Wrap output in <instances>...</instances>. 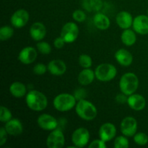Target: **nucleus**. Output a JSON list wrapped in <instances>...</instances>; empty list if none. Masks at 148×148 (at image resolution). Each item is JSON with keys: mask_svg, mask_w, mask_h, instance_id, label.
<instances>
[{"mask_svg": "<svg viewBox=\"0 0 148 148\" xmlns=\"http://www.w3.org/2000/svg\"><path fill=\"white\" fill-rule=\"evenodd\" d=\"M75 111L78 116L85 121L95 119L98 114V110L95 105L85 99H81L77 102Z\"/></svg>", "mask_w": 148, "mask_h": 148, "instance_id": "2", "label": "nucleus"}, {"mask_svg": "<svg viewBox=\"0 0 148 148\" xmlns=\"http://www.w3.org/2000/svg\"><path fill=\"white\" fill-rule=\"evenodd\" d=\"M136 32L131 29H125L121 35V42L127 46H132L137 41Z\"/></svg>", "mask_w": 148, "mask_h": 148, "instance_id": "24", "label": "nucleus"}, {"mask_svg": "<svg viewBox=\"0 0 148 148\" xmlns=\"http://www.w3.org/2000/svg\"><path fill=\"white\" fill-rule=\"evenodd\" d=\"M95 77L101 82L113 80L117 75V69L111 64L103 63L98 65L95 69Z\"/></svg>", "mask_w": 148, "mask_h": 148, "instance_id": "5", "label": "nucleus"}, {"mask_svg": "<svg viewBox=\"0 0 148 148\" xmlns=\"http://www.w3.org/2000/svg\"><path fill=\"white\" fill-rule=\"evenodd\" d=\"M38 53L35 48L27 46L22 49L18 55V59L24 64H30L36 61Z\"/></svg>", "mask_w": 148, "mask_h": 148, "instance_id": "12", "label": "nucleus"}, {"mask_svg": "<svg viewBox=\"0 0 148 148\" xmlns=\"http://www.w3.org/2000/svg\"><path fill=\"white\" fill-rule=\"evenodd\" d=\"M86 14L82 10H76L72 13V18L78 23H82L86 20Z\"/></svg>", "mask_w": 148, "mask_h": 148, "instance_id": "32", "label": "nucleus"}, {"mask_svg": "<svg viewBox=\"0 0 148 148\" xmlns=\"http://www.w3.org/2000/svg\"><path fill=\"white\" fill-rule=\"evenodd\" d=\"M48 71L54 76L63 75L66 71V65L64 61L61 59H53L48 64Z\"/></svg>", "mask_w": 148, "mask_h": 148, "instance_id": "17", "label": "nucleus"}, {"mask_svg": "<svg viewBox=\"0 0 148 148\" xmlns=\"http://www.w3.org/2000/svg\"><path fill=\"white\" fill-rule=\"evenodd\" d=\"M38 51L40 53L44 55H48L51 53V46L48 42L46 41H40L36 44Z\"/></svg>", "mask_w": 148, "mask_h": 148, "instance_id": "30", "label": "nucleus"}, {"mask_svg": "<svg viewBox=\"0 0 148 148\" xmlns=\"http://www.w3.org/2000/svg\"><path fill=\"white\" fill-rule=\"evenodd\" d=\"M7 135L8 133L6 131L4 127H1L0 129V146H3L5 144L7 140Z\"/></svg>", "mask_w": 148, "mask_h": 148, "instance_id": "35", "label": "nucleus"}, {"mask_svg": "<svg viewBox=\"0 0 148 148\" xmlns=\"http://www.w3.org/2000/svg\"><path fill=\"white\" fill-rule=\"evenodd\" d=\"M127 104L132 110L140 111L145 108L146 100L145 97L140 94L133 93L128 96Z\"/></svg>", "mask_w": 148, "mask_h": 148, "instance_id": "15", "label": "nucleus"}, {"mask_svg": "<svg viewBox=\"0 0 148 148\" xmlns=\"http://www.w3.org/2000/svg\"><path fill=\"white\" fill-rule=\"evenodd\" d=\"M79 36V27L74 22H69L64 25L61 30L60 36L67 43L75 42Z\"/></svg>", "mask_w": 148, "mask_h": 148, "instance_id": "6", "label": "nucleus"}, {"mask_svg": "<svg viewBox=\"0 0 148 148\" xmlns=\"http://www.w3.org/2000/svg\"><path fill=\"white\" fill-rule=\"evenodd\" d=\"M4 128L9 135L14 137L20 135L23 132V124L17 119H12L11 120L5 123Z\"/></svg>", "mask_w": 148, "mask_h": 148, "instance_id": "19", "label": "nucleus"}, {"mask_svg": "<svg viewBox=\"0 0 148 148\" xmlns=\"http://www.w3.org/2000/svg\"><path fill=\"white\" fill-rule=\"evenodd\" d=\"M55 109L60 112H66L75 108L77 99L75 95L69 93H61L56 95L53 101Z\"/></svg>", "mask_w": 148, "mask_h": 148, "instance_id": "4", "label": "nucleus"}, {"mask_svg": "<svg viewBox=\"0 0 148 148\" xmlns=\"http://www.w3.org/2000/svg\"><path fill=\"white\" fill-rule=\"evenodd\" d=\"M134 141L137 145L144 146L148 143V136L147 134L144 132H138L136 133L134 136Z\"/></svg>", "mask_w": 148, "mask_h": 148, "instance_id": "29", "label": "nucleus"}, {"mask_svg": "<svg viewBox=\"0 0 148 148\" xmlns=\"http://www.w3.org/2000/svg\"><path fill=\"white\" fill-rule=\"evenodd\" d=\"M85 90L84 89H78L76 91V92H75V97L76 98L77 100H78V101H79V100L82 99V98H81L80 95H82V98H84L85 97Z\"/></svg>", "mask_w": 148, "mask_h": 148, "instance_id": "38", "label": "nucleus"}, {"mask_svg": "<svg viewBox=\"0 0 148 148\" xmlns=\"http://www.w3.org/2000/svg\"><path fill=\"white\" fill-rule=\"evenodd\" d=\"M10 94L14 98H20L26 95L27 88L25 84L21 82H14L10 85L9 88Z\"/></svg>", "mask_w": 148, "mask_h": 148, "instance_id": "23", "label": "nucleus"}, {"mask_svg": "<svg viewBox=\"0 0 148 148\" xmlns=\"http://www.w3.org/2000/svg\"><path fill=\"white\" fill-rule=\"evenodd\" d=\"M147 15H148V10H147Z\"/></svg>", "mask_w": 148, "mask_h": 148, "instance_id": "39", "label": "nucleus"}, {"mask_svg": "<svg viewBox=\"0 0 148 148\" xmlns=\"http://www.w3.org/2000/svg\"><path fill=\"white\" fill-rule=\"evenodd\" d=\"M37 124L40 128L46 131H53L58 127V121L53 116L43 114L38 117Z\"/></svg>", "mask_w": 148, "mask_h": 148, "instance_id": "11", "label": "nucleus"}, {"mask_svg": "<svg viewBox=\"0 0 148 148\" xmlns=\"http://www.w3.org/2000/svg\"><path fill=\"white\" fill-rule=\"evenodd\" d=\"M14 34V29L10 25H4L0 28V40L5 41L12 37Z\"/></svg>", "mask_w": 148, "mask_h": 148, "instance_id": "26", "label": "nucleus"}, {"mask_svg": "<svg viewBox=\"0 0 148 148\" xmlns=\"http://www.w3.org/2000/svg\"><path fill=\"white\" fill-rule=\"evenodd\" d=\"M133 20L134 19H133L132 15L127 11L119 12L116 17V22L117 25L120 28L124 29V30L132 27Z\"/></svg>", "mask_w": 148, "mask_h": 148, "instance_id": "18", "label": "nucleus"}, {"mask_svg": "<svg viewBox=\"0 0 148 148\" xmlns=\"http://www.w3.org/2000/svg\"><path fill=\"white\" fill-rule=\"evenodd\" d=\"M114 147L115 148H128L130 147L129 140L126 136H119L116 137L114 143Z\"/></svg>", "mask_w": 148, "mask_h": 148, "instance_id": "28", "label": "nucleus"}, {"mask_svg": "<svg viewBox=\"0 0 148 148\" xmlns=\"http://www.w3.org/2000/svg\"><path fill=\"white\" fill-rule=\"evenodd\" d=\"M65 137L62 130H53L46 139V145L49 148H62L64 146Z\"/></svg>", "mask_w": 148, "mask_h": 148, "instance_id": "8", "label": "nucleus"}, {"mask_svg": "<svg viewBox=\"0 0 148 148\" xmlns=\"http://www.w3.org/2000/svg\"><path fill=\"white\" fill-rule=\"evenodd\" d=\"M48 70V66L45 65L43 63H38L33 67V72L35 75H44Z\"/></svg>", "mask_w": 148, "mask_h": 148, "instance_id": "33", "label": "nucleus"}, {"mask_svg": "<svg viewBox=\"0 0 148 148\" xmlns=\"http://www.w3.org/2000/svg\"><path fill=\"white\" fill-rule=\"evenodd\" d=\"M30 36L33 40L40 41L46 36V28L40 22H36L30 27Z\"/></svg>", "mask_w": 148, "mask_h": 148, "instance_id": "16", "label": "nucleus"}, {"mask_svg": "<svg viewBox=\"0 0 148 148\" xmlns=\"http://www.w3.org/2000/svg\"><path fill=\"white\" fill-rule=\"evenodd\" d=\"M90 132L88 129L79 127L73 132L72 134V141L76 147H85L89 143Z\"/></svg>", "mask_w": 148, "mask_h": 148, "instance_id": "7", "label": "nucleus"}, {"mask_svg": "<svg viewBox=\"0 0 148 148\" xmlns=\"http://www.w3.org/2000/svg\"><path fill=\"white\" fill-rule=\"evenodd\" d=\"M133 30L140 35L148 34V15L140 14L133 20Z\"/></svg>", "mask_w": 148, "mask_h": 148, "instance_id": "14", "label": "nucleus"}, {"mask_svg": "<svg viewBox=\"0 0 148 148\" xmlns=\"http://www.w3.org/2000/svg\"><path fill=\"white\" fill-rule=\"evenodd\" d=\"M79 64L80 65L81 67L83 69H86V68H90L92 65V59L90 56L88 54H81L79 56Z\"/></svg>", "mask_w": 148, "mask_h": 148, "instance_id": "27", "label": "nucleus"}, {"mask_svg": "<svg viewBox=\"0 0 148 148\" xmlns=\"http://www.w3.org/2000/svg\"><path fill=\"white\" fill-rule=\"evenodd\" d=\"M120 129L123 135L128 137H133L137 131V120L132 116L125 117L121 121Z\"/></svg>", "mask_w": 148, "mask_h": 148, "instance_id": "9", "label": "nucleus"}, {"mask_svg": "<svg viewBox=\"0 0 148 148\" xmlns=\"http://www.w3.org/2000/svg\"><path fill=\"white\" fill-rule=\"evenodd\" d=\"M106 142L103 141L101 138L98 140H95L92 142H91L90 144L88 145L89 148H106L107 145L106 144Z\"/></svg>", "mask_w": 148, "mask_h": 148, "instance_id": "34", "label": "nucleus"}, {"mask_svg": "<svg viewBox=\"0 0 148 148\" xmlns=\"http://www.w3.org/2000/svg\"><path fill=\"white\" fill-rule=\"evenodd\" d=\"M84 7L88 11L98 12L103 7L102 0H84Z\"/></svg>", "mask_w": 148, "mask_h": 148, "instance_id": "25", "label": "nucleus"}, {"mask_svg": "<svg viewBox=\"0 0 148 148\" xmlns=\"http://www.w3.org/2000/svg\"><path fill=\"white\" fill-rule=\"evenodd\" d=\"M65 43H66V42H65L64 40L60 36V37H58L55 38L54 41H53V46H54V47L56 48V49H61L64 46Z\"/></svg>", "mask_w": 148, "mask_h": 148, "instance_id": "36", "label": "nucleus"}, {"mask_svg": "<svg viewBox=\"0 0 148 148\" xmlns=\"http://www.w3.org/2000/svg\"><path fill=\"white\" fill-rule=\"evenodd\" d=\"M95 77V71L92 70L90 68L83 69L78 75V82L81 85L86 86L89 85L94 81Z\"/></svg>", "mask_w": 148, "mask_h": 148, "instance_id": "21", "label": "nucleus"}, {"mask_svg": "<svg viewBox=\"0 0 148 148\" xmlns=\"http://www.w3.org/2000/svg\"><path fill=\"white\" fill-rule=\"evenodd\" d=\"M116 134V128L112 123L107 122L102 124L98 131L100 138L105 142L112 140Z\"/></svg>", "mask_w": 148, "mask_h": 148, "instance_id": "13", "label": "nucleus"}, {"mask_svg": "<svg viewBox=\"0 0 148 148\" xmlns=\"http://www.w3.org/2000/svg\"><path fill=\"white\" fill-rule=\"evenodd\" d=\"M12 119V114L10 109L7 107L1 106V112H0V121L2 123H7L10 120Z\"/></svg>", "mask_w": 148, "mask_h": 148, "instance_id": "31", "label": "nucleus"}, {"mask_svg": "<svg viewBox=\"0 0 148 148\" xmlns=\"http://www.w3.org/2000/svg\"><path fill=\"white\" fill-rule=\"evenodd\" d=\"M25 102L27 106L35 111H43L48 106V99L46 95L36 90L29 91L26 94Z\"/></svg>", "mask_w": 148, "mask_h": 148, "instance_id": "1", "label": "nucleus"}, {"mask_svg": "<svg viewBox=\"0 0 148 148\" xmlns=\"http://www.w3.org/2000/svg\"><path fill=\"white\" fill-rule=\"evenodd\" d=\"M119 85L121 92L129 96L138 89L139 79L134 73L127 72L121 77Z\"/></svg>", "mask_w": 148, "mask_h": 148, "instance_id": "3", "label": "nucleus"}, {"mask_svg": "<svg viewBox=\"0 0 148 148\" xmlns=\"http://www.w3.org/2000/svg\"><path fill=\"white\" fill-rule=\"evenodd\" d=\"M93 24L98 29L105 30L109 28L111 25V21L109 18L104 14L97 12L93 17Z\"/></svg>", "mask_w": 148, "mask_h": 148, "instance_id": "22", "label": "nucleus"}, {"mask_svg": "<svg viewBox=\"0 0 148 148\" xmlns=\"http://www.w3.org/2000/svg\"><path fill=\"white\" fill-rule=\"evenodd\" d=\"M30 15L27 10L24 9H20L14 12L11 16L10 22L13 27L16 28H22L28 23Z\"/></svg>", "mask_w": 148, "mask_h": 148, "instance_id": "10", "label": "nucleus"}, {"mask_svg": "<svg viewBox=\"0 0 148 148\" xmlns=\"http://www.w3.org/2000/svg\"><path fill=\"white\" fill-rule=\"evenodd\" d=\"M114 56L116 62L123 66H130L133 62L132 54L125 49H120L117 50Z\"/></svg>", "mask_w": 148, "mask_h": 148, "instance_id": "20", "label": "nucleus"}, {"mask_svg": "<svg viewBox=\"0 0 148 148\" xmlns=\"http://www.w3.org/2000/svg\"><path fill=\"white\" fill-rule=\"evenodd\" d=\"M127 99H128V97L127 95L122 93L119 94L116 97V101L119 103H127Z\"/></svg>", "mask_w": 148, "mask_h": 148, "instance_id": "37", "label": "nucleus"}]
</instances>
